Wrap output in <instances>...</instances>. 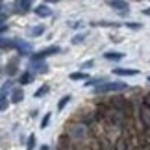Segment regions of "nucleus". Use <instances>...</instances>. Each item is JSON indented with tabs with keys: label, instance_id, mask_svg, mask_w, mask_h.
Here are the masks:
<instances>
[{
	"label": "nucleus",
	"instance_id": "obj_23",
	"mask_svg": "<svg viewBox=\"0 0 150 150\" xmlns=\"http://www.w3.org/2000/svg\"><path fill=\"white\" fill-rule=\"evenodd\" d=\"M83 41H85V35H83V33H78V35H74L72 45H80V43H83Z\"/></svg>",
	"mask_w": 150,
	"mask_h": 150
},
{
	"label": "nucleus",
	"instance_id": "obj_28",
	"mask_svg": "<svg viewBox=\"0 0 150 150\" xmlns=\"http://www.w3.org/2000/svg\"><path fill=\"white\" fill-rule=\"evenodd\" d=\"M145 104H146V106H148V108H150V93H148V95H146V96H145Z\"/></svg>",
	"mask_w": 150,
	"mask_h": 150
},
{
	"label": "nucleus",
	"instance_id": "obj_9",
	"mask_svg": "<svg viewBox=\"0 0 150 150\" xmlns=\"http://www.w3.org/2000/svg\"><path fill=\"white\" fill-rule=\"evenodd\" d=\"M33 11H35V15H37V17H43V19H47V17H50V15H52V9L48 8L47 4H39Z\"/></svg>",
	"mask_w": 150,
	"mask_h": 150
},
{
	"label": "nucleus",
	"instance_id": "obj_20",
	"mask_svg": "<svg viewBox=\"0 0 150 150\" xmlns=\"http://www.w3.org/2000/svg\"><path fill=\"white\" fill-rule=\"evenodd\" d=\"M71 80H74V82H78V80H87V74H85V72H72ZM87 82H89V80H87Z\"/></svg>",
	"mask_w": 150,
	"mask_h": 150
},
{
	"label": "nucleus",
	"instance_id": "obj_18",
	"mask_svg": "<svg viewBox=\"0 0 150 150\" xmlns=\"http://www.w3.org/2000/svg\"><path fill=\"white\" fill-rule=\"evenodd\" d=\"M71 98H72V96H71V95H65V96H63V98L59 100V104H57V111H63V108H65V106H67V104H69V102H71Z\"/></svg>",
	"mask_w": 150,
	"mask_h": 150
},
{
	"label": "nucleus",
	"instance_id": "obj_12",
	"mask_svg": "<svg viewBox=\"0 0 150 150\" xmlns=\"http://www.w3.org/2000/svg\"><path fill=\"white\" fill-rule=\"evenodd\" d=\"M104 57H106V59H111V61H119V59H122V57H124V54H122V52H113V50H109V52H106V54H104Z\"/></svg>",
	"mask_w": 150,
	"mask_h": 150
},
{
	"label": "nucleus",
	"instance_id": "obj_25",
	"mask_svg": "<svg viewBox=\"0 0 150 150\" xmlns=\"http://www.w3.org/2000/svg\"><path fill=\"white\" fill-rule=\"evenodd\" d=\"M33 146H35V135H30V137H28V150H32Z\"/></svg>",
	"mask_w": 150,
	"mask_h": 150
},
{
	"label": "nucleus",
	"instance_id": "obj_1",
	"mask_svg": "<svg viewBox=\"0 0 150 150\" xmlns=\"http://www.w3.org/2000/svg\"><path fill=\"white\" fill-rule=\"evenodd\" d=\"M65 135L71 137V141L74 143V145H83V143H87L91 137H93V132H91L89 124L76 120V122H72V124L67 126Z\"/></svg>",
	"mask_w": 150,
	"mask_h": 150
},
{
	"label": "nucleus",
	"instance_id": "obj_6",
	"mask_svg": "<svg viewBox=\"0 0 150 150\" xmlns=\"http://www.w3.org/2000/svg\"><path fill=\"white\" fill-rule=\"evenodd\" d=\"M96 146L100 150H115V141H111L108 135H102L96 139Z\"/></svg>",
	"mask_w": 150,
	"mask_h": 150
},
{
	"label": "nucleus",
	"instance_id": "obj_2",
	"mask_svg": "<svg viewBox=\"0 0 150 150\" xmlns=\"http://www.w3.org/2000/svg\"><path fill=\"white\" fill-rule=\"evenodd\" d=\"M126 89H128V85L122 83V82H106V83L98 85V87H95V91L100 93V95H104V93H120V91H126Z\"/></svg>",
	"mask_w": 150,
	"mask_h": 150
},
{
	"label": "nucleus",
	"instance_id": "obj_7",
	"mask_svg": "<svg viewBox=\"0 0 150 150\" xmlns=\"http://www.w3.org/2000/svg\"><path fill=\"white\" fill-rule=\"evenodd\" d=\"M135 146H132L130 145V139L126 135H122V137H119L117 141H115V150H134Z\"/></svg>",
	"mask_w": 150,
	"mask_h": 150
},
{
	"label": "nucleus",
	"instance_id": "obj_22",
	"mask_svg": "<svg viewBox=\"0 0 150 150\" xmlns=\"http://www.w3.org/2000/svg\"><path fill=\"white\" fill-rule=\"evenodd\" d=\"M17 61V59H15ZM15 61L13 63H11V65H8V67H6V74H9V76H13V74L17 72V67H15Z\"/></svg>",
	"mask_w": 150,
	"mask_h": 150
},
{
	"label": "nucleus",
	"instance_id": "obj_4",
	"mask_svg": "<svg viewBox=\"0 0 150 150\" xmlns=\"http://www.w3.org/2000/svg\"><path fill=\"white\" fill-rule=\"evenodd\" d=\"M59 52H61V48H59V47L52 45V47H47V48L39 50L37 54H33V56H32V61H43L45 57H48V56H54V54H59Z\"/></svg>",
	"mask_w": 150,
	"mask_h": 150
},
{
	"label": "nucleus",
	"instance_id": "obj_27",
	"mask_svg": "<svg viewBox=\"0 0 150 150\" xmlns=\"http://www.w3.org/2000/svg\"><path fill=\"white\" fill-rule=\"evenodd\" d=\"M126 26H128V28H132V30H139V28H141V24H139V22H126Z\"/></svg>",
	"mask_w": 150,
	"mask_h": 150
},
{
	"label": "nucleus",
	"instance_id": "obj_8",
	"mask_svg": "<svg viewBox=\"0 0 150 150\" xmlns=\"http://www.w3.org/2000/svg\"><path fill=\"white\" fill-rule=\"evenodd\" d=\"M109 6H111L115 11H119V13H126V11H130V4L122 2V0H111Z\"/></svg>",
	"mask_w": 150,
	"mask_h": 150
},
{
	"label": "nucleus",
	"instance_id": "obj_14",
	"mask_svg": "<svg viewBox=\"0 0 150 150\" xmlns=\"http://www.w3.org/2000/svg\"><path fill=\"white\" fill-rule=\"evenodd\" d=\"M22 89H13V93H11V102L13 104H19L21 100H22Z\"/></svg>",
	"mask_w": 150,
	"mask_h": 150
},
{
	"label": "nucleus",
	"instance_id": "obj_5",
	"mask_svg": "<svg viewBox=\"0 0 150 150\" xmlns=\"http://www.w3.org/2000/svg\"><path fill=\"white\" fill-rule=\"evenodd\" d=\"M139 122L145 126V130H150V108L143 100L139 104Z\"/></svg>",
	"mask_w": 150,
	"mask_h": 150
},
{
	"label": "nucleus",
	"instance_id": "obj_30",
	"mask_svg": "<svg viewBox=\"0 0 150 150\" xmlns=\"http://www.w3.org/2000/svg\"><path fill=\"white\" fill-rule=\"evenodd\" d=\"M148 83H150V76H148Z\"/></svg>",
	"mask_w": 150,
	"mask_h": 150
},
{
	"label": "nucleus",
	"instance_id": "obj_26",
	"mask_svg": "<svg viewBox=\"0 0 150 150\" xmlns=\"http://www.w3.org/2000/svg\"><path fill=\"white\" fill-rule=\"evenodd\" d=\"M95 65V61L93 59H89V61H85V63H82V72H83V69H91Z\"/></svg>",
	"mask_w": 150,
	"mask_h": 150
},
{
	"label": "nucleus",
	"instance_id": "obj_29",
	"mask_svg": "<svg viewBox=\"0 0 150 150\" xmlns=\"http://www.w3.org/2000/svg\"><path fill=\"white\" fill-rule=\"evenodd\" d=\"M39 150H50V148H48L47 145H43V146H41V148H39Z\"/></svg>",
	"mask_w": 150,
	"mask_h": 150
},
{
	"label": "nucleus",
	"instance_id": "obj_17",
	"mask_svg": "<svg viewBox=\"0 0 150 150\" xmlns=\"http://www.w3.org/2000/svg\"><path fill=\"white\" fill-rule=\"evenodd\" d=\"M45 33V26L43 24H39V26H33L32 30H30V35H33V37H37V35H43Z\"/></svg>",
	"mask_w": 150,
	"mask_h": 150
},
{
	"label": "nucleus",
	"instance_id": "obj_15",
	"mask_svg": "<svg viewBox=\"0 0 150 150\" xmlns=\"http://www.w3.org/2000/svg\"><path fill=\"white\" fill-rule=\"evenodd\" d=\"M17 50H19L21 54L24 56V54H30L32 47H30V45H28V43H24V41H19V48H17Z\"/></svg>",
	"mask_w": 150,
	"mask_h": 150
},
{
	"label": "nucleus",
	"instance_id": "obj_21",
	"mask_svg": "<svg viewBox=\"0 0 150 150\" xmlns=\"http://www.w3.org/2000/svg\"><path fill=\"white\" fill-rule=\"evenodd\" d=\"M47 93H48V85H43V87H39L35 91V98H41V96H45Z\"/></svg>",
	"mask_w": 150,
	"mask_h": 150
},
{
	"label": "nucleus",
	"instance_id": "obj_13",
	"mask_svg": "<svg viewBox=\"0 0 150 150\" xmlns=\"http://www.w3.org/2000/svg\"><path fill=\"white\" fill-rule=\"evenodd\" d=\"M15 6L19 8V9H17L19 13H28V11H30V8H32V2H30V0H24V2H17Z\"/></svg>",
	"mask_w": 150,
	"mask_h": 150
},
{
	"label": "nucleus",
	"instance_id": "obj_19",
	"mask_svg": "<svg viewBox=\"0 0 150 150\" xmlns=\"http://www.w3.org/2000/svg\"><path fill=\"white\" fill-rule=\"evenodd\" d=\"M141 141H145L141 146H150V130H145L141 134Z\"/></svg>",
	"mask_w": 150,
	"mask_h": 150
},
{
	"label": "nucleus",
	"instance_id": "obj_24",
	"mask_svg": "<svg viewBox=\"0 0 150 150\" xmlns=\"http://www.w3.org/2000/svg\"><path fill=\"white\" fill-rule=\"evenodd\" d=\"M50 117H52L50 113H47V115L43 117V120H41V128H47V126H48V122H50Z\"/></svg>",
	"mask_w": 150,
	"mask_h": 150
},
{
	"label": "nucleus",
	"instance_id": "obj_10",
	"mask_svg": "<svg viewBox=\"0 0 150 150\" xmlns=\"http://www.w3.org/2000/svg\"><path fill=\"white\" fill-rule=\"evenodd\" d=\"M113 74H117V76H135V74H139L137 69H113Z\"/></svg>",
	"mask_w": 150,
	"mask_h": 150
},
{
	"label": "nucleus",
	"instance_id": "obj_16",
	"mask_svg": "<svg viewBox=\"0 0 150 150\" xmlns=\"http://www.w3.org/2000/svg\"><path fill=\"white\" fill-rule=\"evenodd\" d=\"M32 78H33V74L28 71V72H24V74H21V80H19V83H22V85H26V83H30L32 82Z\"/></svg>",
	"mask_w": 150,
	"mask_h": 150
},
{
	"label": "nucleus",
	"instance_id": "obj_11",
	"mask_svg": "<svg viewBox=\"0 0 150 150\" xmlns=\"http://www.w3.org/2000/svg\"><path fill=\"white\" fill-rule=\"evenodd\" d=\"M30 69H32V71H37V72H47L48 71V65H47V63H41V61H33L32 65H30Z\"/></svg>",
	"mask_w": 150,
	"mask_h": 150
},
{
	"label": "nucleus",
	"instance_id": "obj_3",
	"mask_svg": "<svg viewBox=\"0 0 150 150\" xmlns=\"http://www.w3.org/2000/svg\"><path fill=\"white\" fill-rule=\"evenodd\" d=\"M109 106H111L113 109H119V111H124L128 117H132V108H134V104H132L128 98H122V96H115V98L109 102Z\"/></svg>",
	"mask_w": 150,
	"mask_h": 150
}]
</instances>
